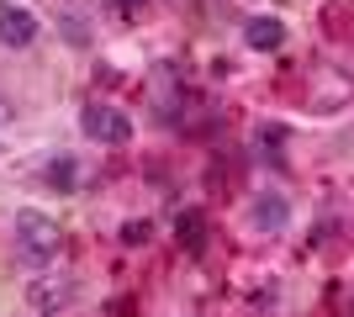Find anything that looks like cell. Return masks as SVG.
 <instances>
[{
  "mask_svg": "<svg viewBox=\"0 0 354 317\" xmlns=\"http://www.w3.org/2000/svg\"><path fill=\"white\" fill-rule=\"evenodd\" d=\"M254 227H265V233L286 227V201L281 196H259V201H254Z\"/></svg>",
  "mask_w": 354,
  "mask_h": 317,
  "instance_id": "5b68a950",
  "label": "cell"
},
{
  "mask_svg": "<svg viewBox=\"0 0 354 317\" xmlns=\"http://www.w3.org/2000/svg\"><path fill=\"white\" fill-rule=\"evenodd\" d=\"M122 238H127V243H138V238H148V222H143V227H138V222H127V227H122Z\"/></svg>",
  "mask_w": 354,
  "mask_h": 317,
  "instance_id": "ba28073f",
  "label": "cell"
},
{
  "mask_svg": "<svg viewBox=\"0 0 354 317\" xmlns=\"http://www.w3.org/2000/svg\"><path fill=\"white\" fill-rule=\"evenodd\" d=\"M0 43H6V48L37 43V16L21 11V6H0Z\"/></svg>",
  "mask_w": 354,
  "mask_h": 317,
  "instance_id": "3957f363",
  "label": "cell"
},
{
  "mask_svg": "<svg viewBox=\"0 0 354 317\" xmlns=\"http://www.w3.org/2000/svg\"><path fill=\"white\" fill-rule=\"evenodd\" d=\"M16 249H21L32 265H48V259H59L64 233H59L53 217H43V211H21V217H16Z\"/></svg>",
  "mask_w": 354,
  "mask_h": 317,
  "instance_id": "6da1fadb",
  "label": "cell"
},
{
  "mask_svg": "<svg viewBox=\"0 0 354 317\" xmlns=\"http://www.w3.org/2000/svg\"><path fill=\"white\" fill-rule=\"evenodd\" d=\"M243 43H249L254 53H270V48H281V43H286V27L275 21V16H254L249 27H243Z\"/></svg>",
  "mask_w": 354,
  "mask_h": 317,
  "instance_id": "277c9868",
  "label": "cell"
},
{
  "mask_svg": "<svg viewBox=\"0 0 354 317\" xmlns=\"http://www.w3.org/2000/svg\"><path fill=\"white\" fill-rule=\"evenodd\" d=\"M180 243H191V249L207 243V217H201V211H185V217H180Z\"/></svg>",
  "mask_w": 354,
  "mask_h": 317,
  "instance_id": "52a82bcc",
  "label": "cell"
},
{
  "mask_svg": "<svg viewBox=\"0 0 354 317\" xmlns=\"http://www.w3.org/2000/svg\"><path fill=\"white\" fill-rule=\"evenodd\" d=\"M43 180L53 185V191H80V164H74V159H53V164L43 169Z\"/></svg>",
  "mask_w": 354,
  "mask_h": 317,
  "instance_id": "8992f818",
  "label": "cell"
},
{
  "mask_svg": "<svg viewBox=\"0 0 354 317\" xmlns=\"http://www.w3.org/2000/svg\"><path fill=\"white\" fill-rule=\"evenodd\" d=\"M80 127H85V137H95V143H106V148H122L127 137H133V122L122 117L117 106H85L80 111Z\"/></svg>",
  "mask_w": 354,
  "mask_h": 317,
  "instance_id": "7a4b0ae2",
  "label": "cell"
},
{
  "mask_svg": "<svg viewBox=\"0 0 354 317\" xmlns=\"http://www.w3.org/2000/svg\"><path fill=\"white\" fill-rule=\"evenodd\" d=\"M11 117H16V106H11V101H0V137H6V127H11Z\"/></svg>",
  "mask_w": 354,
  "mask_h": 317,
  "instance_id": "9c48e42d",
  "label": "cell"
}]
</instances>
